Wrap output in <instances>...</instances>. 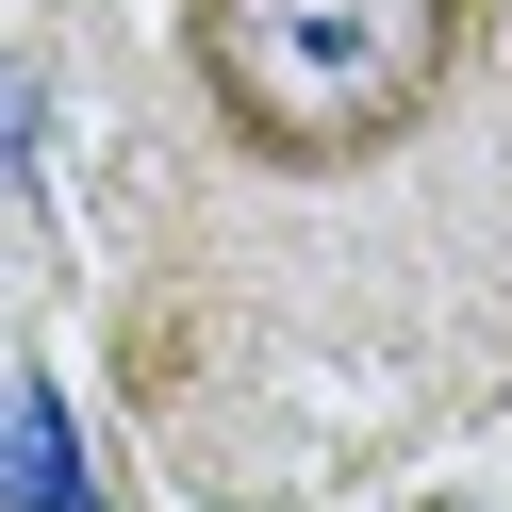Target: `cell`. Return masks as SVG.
Masks as SVG:
<instances>
[{
    "label": "cell",
    "mask_w": 512,
    "mask_h": 512,
    "mask_svg": "<svg viewBox=\"0 0 512 512\" xmlns=\"http://www.w3.org/2000/svg\"><path fill=\"white\" fill-rule=\"evenodd\" d=\"M479 67V0H182V83L265 182L397 166Z\"/></svg>",
    "instance_id": "6da1fadb"
}]
</instances>
